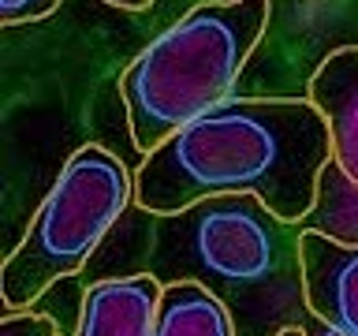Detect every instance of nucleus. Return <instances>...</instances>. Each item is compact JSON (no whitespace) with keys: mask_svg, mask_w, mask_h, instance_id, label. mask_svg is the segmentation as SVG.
Instances as JSON below:
<instances>
[{"mask_svg":"<svg viewBox=\"0 0 358 336\" xmlns=\"http://www.w3.org/2000/svg\"><path fill=\"white\" fill-rule=\"evenodd\" d=\"M157 336H239V325L228 302L201 280H172L161 295Z\"/></svg>","mask_w":358,"mask_h":336,"instance_id":"nucleus-8","label":"nucleus"},{"mask_svg":"<svg viewBox=\"0 0 358 336\" xmlns=\"http://www.w3.org/2000/svg\"><path fill=\"white\" fill-rule=\"evenodd\" d=\"M273 19L268 0H206L153 38L120 75L131 142L142 157L224 105Z\"/></svg>","mask_w":358,"mask_h":336,"instance_id":"nucleus-3","label":"nucleus"},{"mask_svg":"<svg viewBox=\"0 0 358 336\" xmlns=\"http://www.w3.org/2000/svg\"><path fill=\"white\" fill-rule=\"evenodd\" d=\"M0 336H60L56 321L49 314H34V310H8L0 318Z\"/></svg>","mask_w":358,"mask_h":336,"instance_id":"nucleus-10","label":"nucleus"},{"mask_svg":"<svg viewBox=\"0 0 358 336\" xmlns=\"http://www.w3.org/2000/svg\"><path fill=\"white\" fill-rule=\"evenodd\" d=\"M101 4L120 8V11H150V8H153V0H101Z\"/></svg>","mask_w":358,"mask_h":336,"instance_id":"nucleus-12","label":"nucleus"},{"mask_svg":"<svg viewBox=\"0 0 358 336\" xmlns=\"http://www.w3.org/2000/svg\"><path fill=\"white\" fill-rule=\"evenodd\" d=\"M273 336H306V332H302L299 325H287V329H280V332H273Z\"/></svg>","mask_w":358,"mask_h":336,"instance_id":"nucleus-13","label":"nucleus"},{"mask_svg":"<svg viewBox=\"0 0 358 336\" xmlns=\"http://www.w3.org/2000/svg\"><path fill=\"white\" fill-rule=\"evenodd\" d=\"M321 336H343L340 329H332V325H321Z\"/></svg>","mask_w":358,"mask_h":336,"instance_id":"nucleus-14","label":"nucleus"},{"mask_svg":"<svg viewBox=\"0 0 358 336\" xmlns=\"http://www.w3.org/2000/svg\"><path fill=\"white\" fill-rule=\"evenodd\" d=\"M306 228H317L340 243H358V183L336 161L324 164L317 183V206Z\"/></svg>","mask_w":358,"mask_h":336,"instance_id":"nucleus-9","label":"nucleus"},{"mask_svg":"<svg viewBox=\"0 0 358 336\" xmlns=\"http://www.w3.org/2000/svg\"><path fill=\"white\" fill-rule=\"evenodd\" d=\"M164 280L157 273L108 276L83 291L75 336H157Z\"/></svg>","mask_w":358,"mask_h":336,"instance_id":"nucleus-6","label":"nucleus"},{"mask_svg":"<svg viewBox=\"0 0 358 336\" xmlns=\"http://www.w3.org/2000/svg\"><path fill=\"white\" fill-rule=\"evenodd\" d=\"M310 101L329 123L332 161L358 183V45H340L317 64Z\"/></svg>","mask_w":358,"mask_h":336,"instance_id":"nucleus-7","label":"nucleus"},{"mask_svg":"<svg viewBox=\"0 0 358 336\" xmlns=\"http://www.w3.org/2000/svg\"><path fill=\"white\" fill-rule=\"evenodd\" d=\"M127 202H134V176L116 153L94 142L75 150L30 217L22 239L4 258V307L22 310L52 284L75 276L116 228Z\"/></svg>","mask_w":358,"mask_h":336,"instance_id":"nucleus-4","label":"nucleus"},{"mask_svg":"<svg viewBox=\"0 0 358 336\" xmlns=\"http://www.w3.org/2000/svg\"><path fill=\"white\" fill-rule=\"evenodd\" d=\"M306 310L343 336H358V243H340L317 228L299 232Z\"/></svg>","mask_w":358,"mask_h":336,"instance_id":"nucleus-5","label":"nucleus"},{"mask_svg":"<svg viewBox=\"0 0 358 336\" xmlns=\"http://www.w3.org/2000/svg\"><path fill=\"white\" fill-rule=\"evenodd\" d=\"M56 8H60V0H0V19H4L8 27L41 22V19H49Z\"/></svg>","mask_w":358,"mask_h":336,"instance_id":"nucleus-11","label":"nucleus"},{"mask_svg":"<svg viewBox=\"0 0 358 336\" xmlns=\"http://www.w3.org/2000/svg\"><path fill=\"white\" fill-rule=\"evenodd\" d=\"M329 161V123L310 97H228L142 157L134 202L164 217L201 198L254 195L302 228Z\"/></svg>","mask_w":358,"mask_h":336,"instance_id":"nucleus-1","label":"nucleus"},{"mask_svg":"<svg viewBox=\"0 0 358 336\" xmlns=\"http://www.w3.org/2000/svg\"><path fill=\"white\" fill-rule=\"evenodd\" d=\"M299 224L254 195H217L157 217L150 273L164 284L201 280L228 302L239 336H273L306 307Z\"/></svg>","mask_w":358,"mask_h":336,"instance_id":"nucleus-2","label":"nucleus"}]
</instances>
